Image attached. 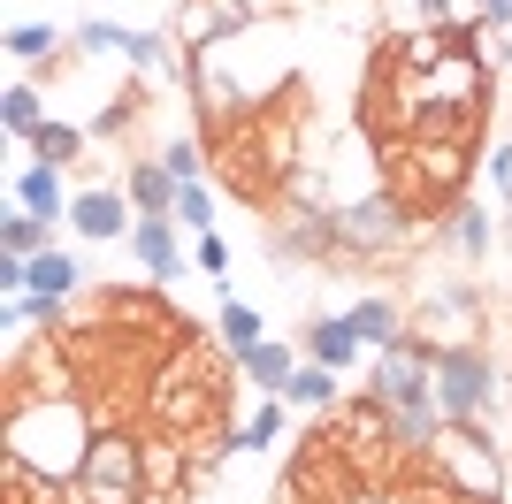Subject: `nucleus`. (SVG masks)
<instances>
[{"mask_svg":"<svg viewBox=\"0 0 512 504\" xmlns=\"http://www.w3.org/2000/svg\"><path fill=\"white\" fill-rule=\"evenodd\" d=\"M413 237V207L398 191H360L352 207H337V260H360V268H398Z\"/></svg>","mask_w":512,"mask_h":504,"instance_id":"nucleus-1","label":"nucleus"},{"mask_svg":"<svg viewBox=\"0 0 512 504\" xmlns=\"http://www.w3.org/2000/svg\"><path fill=\"white\" fill-rule=\"evenodd\" d=\"M428 459L444 466V482L459 489V497H474V504L505 497V459H497L490 436H474V420H444L436 443H428Z\"/></svg>","mask_w":512,"mask_h":504,"instance_id":"nucleus-2","label":"nucleus"},{"mask_svg":"<svg viewBox=\"0 0 512 504\" xmlns=\"http://www.w3.org/2000/svg\"><path fill=\"white\" fill-rule=\"evenodd\" d=\"M490 390H497V375H490V359H482V344L436 352V413L444 420H482Z\"/></svg>","mask_w":512,"mask_h":504,"instance_id":"nucleus-3","label":"nucleus"},{"mask_svg":"<svg viewBox=\"0 0 512 504\" xmlns=\"http://www.w3.org/2000/svg\"><path fill=\"white\" fill-rule=\"evenodd\" d=\"M77 46H85V54H130L146 84H169V77H176L169 39H153V31H123V23H85V31H77Z\"/></svg>","mask_w":512,"mask_h":504,"instance_id":"nucleus-4","label":"nucleus"},{"mask_svg":"<svg viewBox=\"0 0 512 504\" xmlns=\"http://www.w3.org/2000/svg\"><path fill=\"white\" fill-rule=\"evenodd\" d=\"M260 8L253 0H192L184 16H176V39L192 46V54H214L222 39H237V31H253Z\"/></svg>","mask_w":512,"mask_h":504,"instance_id":"nucleus-5","label":"nucleus"},{"mask_svg":"<svg viewBox=\"0 0 512 504\" xmlns=\"http://www.w3.org/2000/svg\"><path fill=\"white\" fill-rule=\"evenodd\" d=\"M69 230L92 237V245H100V237H130L138 230V222H130V191H77V199H69Z\"/></svg>","mask_w":512,"mask_h":504,"instance_id":"nucleus-6","label":"nucleus"},{"mask_svg":"<svg viewBox=\"0 0 512 504\" xmlns=\"http://www.w3.org/2000/svg\"><path fill=\"white\" fill-rule=\"evenodd\" d=\"M130 252H138V268H146L153 283H176V268H184L169 214H138V230H130Z\"/></svg>","mask_w":512,"mask_h":504,"instance_id":"nucleus-7","label":"nucleus"},{"mask_svg":"<svg viewBox=\"0 0 512 504\" xmlns=\"http://www.w3.org/2000/svg\"><path fill=\"white\" fill-rule=\"evenodd\" d=\"M16 207L39 214V222H69V191H62V168L54 161H31L16 176Z\"/></svg>","mask_w":512,"mask_h":504,"instance_id":"nucleus-8","label":"nucleus"},{"mask_svg":"<svg viewBox=\"0 0 512 504\" xmlns=\"http://www.w3.org/2000/svg\"><path fill=\"white\" fill-rule=\"evenodd\" d=\"M306 359H321V367H337V375H344V367H352V359H360V336H352V321H329V314H321V321H306Z\"/></svg>","mask_w":512,"mask_h":504,"instance_id":"nucleus-9","label":"nucleus"},{"mask_svg":"<svg viewBox=\"0 0 512 504\" xmlns=\"http://www.w3.org/2000/svg\"><path fill=\"white\" fill-rule=\"evenodd\" d=\"M444 245L459 252V260H482V252H490V214L474 207V199H451L444 207Z\"/></svg>","mask_w":512,"mask_h":504,"instance_id":"nucleus-10","label":"nucleus"},{"mask_svg":"<svg viewBox=\"0 0 512 504\" xmlns=\"http://www.w3.org/2000/svg\"><path fill=\"white\" fill-rule=\"evenodd\" d=\"M123 191H130V207H138V214H176V191H184V184H176L161 161H138L123 176Z\"/></svg>","mask_w":512,"mask_h":504,"instance_id":"nucleus-11","label":"nucleus"},{"mask_svg":"<svg viewBox=\"0 0 512 504\" xmlns=\"http://www.w3.org/2000/svg\"><path fill=\"white\" fill-rule=\"evenodd\" d=\"M237 367H245V375H253L268 398H283V390H291V375H299V359L283 352V344H268V336H260L253 352H237Z\"/></svg>","mask_w":512,"mask_h":504,"instance_id":"nucleus-12","label":"nucleus"},{"mask_svg":"<svg viewBox=\"0 0 512 504\" xmlns=\"http://www.w3.org/2000/svg\"><path fill=\"white\" fill-rule=\"evenodd\" d=\"M0 252H8V260H39V252H54V222H39V214H8V222H0Z\"/></svg>","mask_w":512,"mask_h":504,"instance_id":"nucleus-13","label":"nucleus"},{"mask_svg":"<svg viewBox=\"0 0 512 504\" xmlns=\"http://www.w3.org/2000/svg\"><path fill=\"white\" fill-rule=\"evenodd\" d=\"M352 336H360V344H375V352H390V344H398V336H406V321H398V306H383V298H360V306H352Z\"/></svg>","mask_w":512,"mask_h":504,"instance_id":"nucleus-14","label":"nucleus"},{"mask_svg":"<svg viewBox=\"0 0 512 504\" xmlns=\"http://www.w3.org/2000/svg\"><path fill=\"white\" fill-rule=\"evenodd\" d=\"M291 405H306V413H329L337 405V367H321V359H299V375H291V390H283Z\"/></svg>","mask_w":512,"mask_h":504,"instance_id":"nucleus-15","label":"nucleus"},{"mask_svg":"<svg viewBox=\"0 0 512 504\" xmlns=\"http://www.w3.org/2000/svg\"><path fill=\"white\" fill-rule=\"evenodd\" d=\"M85 146H92V130H77V123H54V115H46V123H39V138H31V161H54V168H69Z\"/></svg>","mask_w":512,"mask_h":504,"instance_id":"nucleus-16","label":"nucleus"},{"mask_svg":"<svg viewBox=\"0 0 512 504\" xmlns=\"http://www.w3.org/2000/svg\"><path fill=\"white\" fill-rule=\"evenodd\" d=\"M39 123H46L39 92H31V84H8V92H0V130H8V138H39Z\"/></svg>","mask_w":512,"mask_h":504,"instance_id":"nucleus-17","label":"nucleus"},{"mask_svg":"<svg viewBox=\"0 0 512 504\" xmlns=\"http://www.w3.org/2000/svg\"><path fill=\"white\" fill-rule=\"evenodd\" d=\"M31 291L39 298H69L77 291V252H39V260H31Z\"/></svg>","mask_w":512,"mask_h":504,"instance_id":"nucleus-18","label":"nucleus"},{"mask_svg":"<svg viewBox=\"0 0 512 504\" xmlns=\"http://www.w3.org/2000/svg\"><path fill=\"white\" fill-rule=\"evenodd\" d=\"M222 344H230V359H237V352H253V344H260V306H245V298H222Z\"/></svg>","mask_w":512,"mask_h":504,"instance_id":"nucleus-19","label":"nucleus"},{"mask_svg":"<svg viewBox=\"0 0 512 504\" xmlns=\"http://www.w3.org/2000/svg\"><path fill=\"white\" fill-rule=\"evenodd\" d=\"M54 23H16V31H8V54H16V62H46V54H54Z\"/></svg>","mask_w":512,"mask_h":504,"instance_id":"nucleus-20","label":"nucleus"},{"mask_svg":"<svg viewBox=\"0 0 512 504\" xmlns=\"http://www.w3.org/2000/svg\"><path fill=\"white\" fill-rule=\"evenodd\" d=\"M176 222H184V230H214V199H207V184H184V191H176Z\"/></svg>","mask_w":512,"mask_h":504,"instance_id":"nucleus-21","label":"nucleus"},{"mask_svg":"<svg viewBox=\"0 0 512 504\" xmlns=\"http://www.w3.org/2000/svg\"><path fill=\"white\" fill-rule=\"evenodd\" d=\"M383 8H390V23H398V39H406V23H413V16H428L436 31H444V0H383Z\"/></svg>","mask_w":512,"mask_h":504,"instance_id":"nucleus-22","label":"nucleus"},{"mask_svg":"<svg viewBox=\"0 0 512 504\" xmlns=\"http://www.w3.org/2000/svg\"><path fill=\"white\" fill-rule=\"evenodd\" d=\"M161 168H169L176 184H199V146H192V138H176V146L161 153Z\"/></svg>","mask_w":512,"mask_h":504,"instance_id":"nucleus-23","label":"nucleus"},{"mask_svg":"<svg viewBox=\"0 0 512 504\" xmlns=\"http://www.w3.org/2000/svg\"><path fill=\"white\" fill-rule=\"evenodd\" d=\"M192 260H199V268H207V275H214V283H222V275H230V245H222V237H214V230H199V245H192Z\"/></svg>","mask_w":512,"mask_h":504,"instance_id":"nucleus-24","label":"nucleus"},{"mask_svg":"<svg viewBox=\"0 0 512 504\" xmlns=\"http://www.w3.org/2000/svg\"><path fill=\"white\" fill-rule=\"evenodd\" d=\"M490 184L512 199V146H497V153H490Z\"/></svg>","mask_w":512,"mask_h":504,"instance_id":"nucleus-25","label":"nucleus"},{"mask_svg":"<svg viewBox=\"0 0 512 504\" xmlns=\"http://www.w3.org/2000/svg\"><path fill=\"white\" fill-rule=\"evenodd\" d=\"M482 23H497V31H505V23H512V0H482Z\"/></svg>","mask_w":512,"mask_h":504,"instance_id":"nucleus-26","label":"nucleus"},{"mask_svg":"<svg viewBox=\"0 0 512 504\" xmlns=\"http://www.w3.org/2000/svg\"><path fill=\"white\" fill-rule=\"evenodd\" d=\"M505 69H512V39H505Z\"/></svg>","mask_w":512,"mask_h":504,"instance_id":"nucleus-27","label":"nucleus"}]
</instances>
